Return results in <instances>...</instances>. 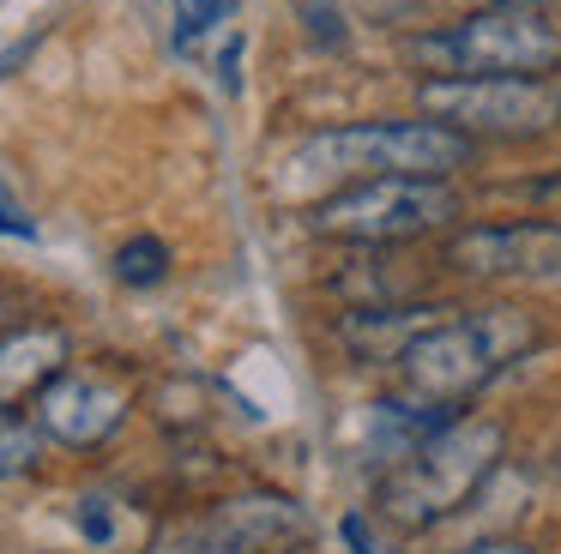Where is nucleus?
<instances>
[{
	"label": "nucleus",
	"mask_w": 561,
	"mask_h": 554,
	"mask_svg": "<svg viewBox=\"0 0 561 554\" xmlns=\"http://www.w3.org/2000/svg\"><path fill=\"white\" fill-rule=\"evenodd\" d=\"M501 428L483 416L447 422L435 440H423L411 458H399L392 470H380L375 482V512L392 530H435L440 518L465 512L477 488L495 476L501 464Z\"/></svg>",
	"instance_id": "obj_3"
},
{
	"label": "nucleus",
	"mask_w": 561,
	"mask_h": 554,
	"mask_svg": "<svg viewBox=\"0 0 561 554\" xmlns=\"http://www.w3.org/2000/svg\"><path fill=\"white\" fill-rule=\"evenodd\" d=\"M416 108L465 139H543L561 127V84L556 79H423Z\"/></svg>",
	"instance_id": "obj_6"
},
{
	"label": "nucleus",
	"mask_w": 561,
	"mask_h": 554,
	"mask_svg": "<svg viewBox=\"0 0 561 554\" xmlns=\"http://www.w3.org/2000/svg\"><path fill=\"white\" fill-rule=\"evenodd\" d=\"M314 542V518L290 494H236L170 542V554H296Z\"/></svg>",
	"instance_id": "obj_8"
},
{
	"label": "nucleus",
	"mask_w": 561,
	"mask_h": 554,
	"mask_svg": "<svg viewBox=\"0 0 561 554\" xmlns=\"http://www.w3.org/2000/svg\"><path fill=\"white\" fill-rule=\"evenodd\" d=\"M411 60L428 79H549L561 67V31L531 7L465 12L411 36Z\"/></svg>",
	"instance_id": "obj_4"
},
{
	"label": "nucleus",
	"mask_w": 561,
	"mask_h": 554,
	"mask_svg": "<svg viewBox=\"0 0 561 554\" xmlns=\"http://www.w3.org/2000/svg\"><path fill=\"white\" fill-rule=\"evenodd\" d=\"M495 7H537V0H495Z\"/></svg>",
	"instance_id": "obj_20"
},
{
	"label": "nucleus",
	"mask_w": 561,
	"mask_h": 554,
	"mask_svg": "<svg viewBox=\"0 0 561 554\" xmlns=\"http://www.w3.org/2000/svg\"><path fill=\"white\" fill-rule=\"evenodd\" d=\"M170 241L158 235H127L122 247H115V277H122L127 289H158L163 277H170Z\"/></svg>",
	"instance_id": "obj_13"
},
{
	"label": "nucleus",
	"mask_w": 561,
	"mask_h": 554,
	"mask_svg": "<svg viewBox=\"0 0 561 554\" xmlns=\"http://www.w3.org/2000/svg\"><path fill=\"white\" fill-rule=\"evenodd\" d=\"M0 205H7V241H31V235H37V223L25 217V205H19V187H13V181L0 187Z\"/></svg>",
	"instance_id": "obj_17"
},
{
	"label": "nucleus",
	"mask_w": 561,
	"mask_h": 554,
	"mask_svg": "<svg viewBox=\"0 0 561 554\" xmlns=\"http://www.w3.org/2000/svg\"><path fill=\"white\" fill-rule=\"evenodd\" d=\"M79 530H85V542H110L115 536V518H110V500H79Z\"/></svg>",
	"instance_id": "obj_16"
},
{
	"label": "nucleus",
	"mask_w": 561,
	"mask_h": 554,
	"mask_svg": "<svg viewBox=\"0 0 561 554\" xmlns=\"http://www.w3.org/2000/svg\"><path fill=\"white\" fill-rule=\"evenodd\" d=\"M290 19L302 24L308 48H320V55H344L351 48V12H344V0H290Z\"/></svg>",
	"instance_id": "obj_12"
},
{
	"label": "nucleus",
	"mask_w": 561,
	"mask_h": 554,
	"mask_svg": "<svg viewBox=\"0 0 561 554\" xmlns=\"http://www.w3.org/2000/svg\"><path fill=\"white\" fill-rule=\"evenodd\" d=\"M440 320H453V308H416V301H387V308H351L339 320V344L351 349L363 368H380V361H392L399 368V356L416 344L423 332H435Z\"/></svg>",
	"instance_id": "obj_10"
},
{
	"label": "nucleus",
	"mask_w": 561,
	"mask_h": 554,
	"mask_svg": "<svg viewBox=\"0 0 561 554\" xmlns=\"http://www.w3.org/2000/svg\"><path fill=\"white\" fill-rule=\"evenodd\" d=\"M465 554H531L525 542H477V549H465Z\"/></svg>",
	"instance_id": "obj_19"
},
{
	"label": "nucleus",
	"mask_w": 561,
	"mask_h": 554,
	"mask_svg": "<svg viewBox=\"0 0 561 554\" xmlns=\"http://www.w3.org/2000/svg\"><path fill=\"white\" fill-rule=\"evenodd\" d=\"M67 332L55 325H31V332H7V349H0V404L19 409V397H43L55 380L67 373Z\"/></svg>",
	"instance_id": "obj_11"
},
{
	"label": "nucleus",
	"mask_w": 561,
	"mask_h": 554,
	"mask_svg": "<svg viewBox=\"0 0 561 554\" xmlns=\"http://www.w3.org/2000/svg\"><path fill=\"white\" fill-rule=\"evenodd\" d=\"M224 12H230V0H170V43L194 48V36L211 31Z\"/></svg>",
	"instance_id": "obj_15"
},
{
	"label": "nucleus",
	"mask_w": 561,
	"mask_h": 554,
	"mask_svg": "<svg viewBox=\"0 0 561 554\" xmlns=\"http://www.w3.org/2000/svg\"><path fill=\"white\" fill-rule=\"evenodd\" d=\"M0 446H7V458H0L7 482L25 476V470L37 464V428L25 422V409H0Z\"/></svg>",
	"instance_id": "obj_14"
},
{
	"label": "nucleus",
	"mask_w": 561,
	"mask_h": 554,
	"mask_svg": "<svg viewBox=\"0 0 561 554\" xmlns=\"http://www.w3.org/2000/svg\"><path fill=\"white\" fill-rule=\"evenodd\" d=\"M543 344L537 313L495 301V308H471L440 320L399 356V397H416L428 409H459L483 385H495L513 361H525Z\"/></svg>",
	"instance_id": "obj_1"
},
{
	"label": "nucleus",
	"mask_w": 561,
	"mask_h": 554,
	"mask_svg": "<svg viewBox=\"0 0 561 554\" xmlns=\"http://www.w3.org/2000/svg\"><path fill=\"white\" fill-rule=\"evenodd\" d=\"M339 536L351 542V554H375V530H368L363 512H344V518H339Z\"/></svg>",
	"instance_id": "obj_18"
},
{
	"label": "nucleus",
	"mask_w": 561,
	"mask_h": 554,
	"mask_svg": "<svg viewBox=\"0 0 561 554\" xmlns=\"http://www.w3.org/2000/svg\"><path fill=\"white\" fill-rule=\"evenodd\" d=\"M477 151V139L440 127V120H356V127H327L314 139H302L290 151V181H387V175H423V181H447L453 169H465Z\"/></svg>",
	"instance_id": "obj_2"
},
{
	"label": "nucleus",
	"mask_w": 561,
	"mask_h": 554,
	"mask_svg": "<svg viewBox=\"0 0 561 554\" xmlns=\"http://www.w3.org/2000/svg\"><path fill=\"white\" fill-rule=\"evenodd\" d=\"M440 265L465 284H561V223H471L447 235Z\"/></svg>",
	"instance_id": "obj_7"
},
{
	"label": "nucleus",
	"mask_w": 561,
	"mask_h": 554,
	"mask_svg": "<svg viewBox=\"0 0 561 554\" xmlns=\"http://www.w3.org/2000/svg\"><path fill=\"white\" fill-rule=\"evenodd\" d=\"M459 211H465V199L447 181L387 175V181H356V187L320 193L308 205V229L327 241H351V247H392V241L435 235Z\"/></svg>",
	"instance_id": "obj_5"
},
{
	"label": "nucleus",
	"mask_w": 561,
	"mask_h": 554,
	"mask_svg": "<svg viewBox=\"0 0 561 554\" xmlns=\"http://www.w3.org/2000/svg\"><path fill=\"white\" fill-rule=\"evenodd\" d=\"M122 416H127V392L110 385L103 373H85V368H67L61 380L37 397L43 434L61 440V446H79V452L110 440V434L122 428Z\"/></svg>",
	"instance_id": "obj_9"
}]
</instances>
